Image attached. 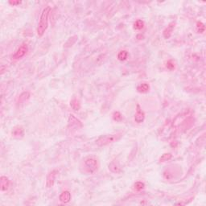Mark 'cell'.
Listing matches in <instances>:
<instances>
[{
    "label": "cell",
    "instance_id": "obj_14",
    "mask_svg": "<svg viewBox=\"0 0 206 206\" xmlns=\"http://www.w3.org/2000/svg\"><path fill=\"white\" fill-rule=\"evenodd\" d=\"M29 98H30V93L29 92H23L18 98L17 102L19 104H21V103L25 102L26 101H28Z\"/></svg>",
    "mask_w": 206,
    "mask_h": 206
},
{
    "label": "cell",
    "instance_id": "obj_16",
    "mask_svg": "<svg viewBox=\"0 0 206 206\" xmlns=\"http://www.w3.org/2000/svg\"><path fill=\"white\" fill-rule=\"evenodd\" d=\"M143 28H144V22H143V20H136L135 23H134V28L135 30H142Z\"/></svg>",
    "mask_w": 206,
    "mask_h": 206
},
{
    "label": "cell",
    "instance_id": "obj_2",
    "mask_svg": "<svg viewBox=\"0 0 206 206\" xmlns=\"http://www.w3.org/2000/svg\"><path fill=\"white\" fill-rule=\"evenodd\" d=\"M123 134L122 132L117 134H112V135H102L99 137L96 141V143L98 144L99 147H104L113 143L116 141H118L119 138L123 136Z\"/></svg>",
    "mask_w": 206,
    "mask_h": 206
},
{
    "label": "cell",
    "instance_id": "obj_10",
    "mask_svg": "<svg viewBox=\"0 0 206 206\" xmlns=\"http://www.w3.org/2000/svg\"><path fill=\"white\" fill-rule=\"evenodd\" d=\"M72 196L69 191H64L61 192V194L59 196V200L61 203L64 204H68L70 202Z\"/></svg>",
    "mask_w": 206,
    "mask_h": 206
},
{
    "label": "cell",
    "instance_id": "obj_4",
    "mask_svg": "<svg viewBox=\"0 0 206 206\" xmlns=\"http://www.w3.org/2000/svg\"><path fill=\"white\" fill-rule=\"evenodd\" d=\"M28 46L27 44H23L19 47L15 53L13 55V58L15 60H19V59H21L23 58L24 56L28 53Z\"/></svg>",
    "mask_w": 206,
    "mask_h": 206
},
{
    "label": "cell",
    "instance_id": "obj_22",
    "mask_svg": "<svg viewBox=\"0 0 206 206\" xmlns=\"http://www.w3.org/2000/svg\"><path fill=\"white\" fill-rule=\"evenodd\" d=\"M166 67L168 68L169 70H173L176 68V65H175V63H174L172 60H168L166 63Z\"/></svg>",
    "mask_w": 206,
    "mask_h": 206
},
{
    "label": "cell",
    "instance_id": "obj_21",
    "mask_svg": "<svg viewBox=\"0 0 206 206\" xmlns=\"http://www.w3.org/2000/svg\"><path fill=\"white\" fill-rule=\"evenodd\" d=\"M113 118L114 120L116 121V122H121L122 119H123V115L121 114L120 112L116 111V112H114V113L113 114Z\"/></svg>",
    "mask_w": 206,
    "mask_h": 206
},
{
    "label": "cell",
    "instance_id": "obj_13",
    "mask_svg": "<svg viewBox=\"0 0 206 206\" xmlns=\"http://www.w3.org/2000/svg\"><path fill=\"white\" fill-rule=\"evenodd\" d=\"M149 89H150V86H149V84L147 83H142L137 87V91H138V93H147L149 91Z\"/></svg>",
    "mask_w": 206,
    "mask_h": 206
},
{
    "label": "cell",
    "instance_id": "obj_15",
    "mask_svg": "<svg viewBox=\"0 0 206 206\" xmlns=\"http://www.w3.org/2000/svg\"><path fill=\"white\" fill-rule=\"evenodd\" d=\"M70 106L74 111H79L80 108V104L79 103V101L77 98H73L70 101Z\"/></svg>",
    "mask_w": 206,
    "mask_h": 206
},
{
    "label": "cell",
    "instance_id": "obj_11",
    "mask_svg": "<svg viewBox=\"0 0 206 206\" xmlns=\"http://www.w3.org/2000/svg\"><path fill=\"white\" fill-rule=\"evenodd\" d=\"M0 187H1V191L4 192L8 190L9 187H10V180L7 177V176H1V179H0Z\"/></svg>",
    "mask_w": 206,
    "mask_h": 206
},
{
    "label": "cell",
    "instance_id": "obj_20",
    "mask_svg": "<svg viewBox=\"0 0 206 206\" xmlns=\"http://www.w3.org/2000/svg\"><path fill=\"white\" fill-rule=\"evenodd\" d=\"M144 187H145V184L143 182H141V181H138V182H136L135 183V189L136 191L139 192L141 190H143L144 189Z\"/></svg>",
    "mask_w": 206,
    "mask_h": 206
},
{
    "label": "cell",
    "instance_id": "obj_3",
    "mask_svg": "<svg viewBox=\"0 0 206 206\" xmlns=\"http://www.w3.org/2000/svg\"><path fill=\"white\" fill-rule=\"evenodd\" d=\"M84 163H85V166L89 173L93 174L98 170V162L97 158H95L94 156H89L86 159H85Z\"/></svg>",
    "mask_w": 206,
    "mask_h": 206
},
{
    "label": "cell",
    "instance_id": "obj_8",
    "mask_svg": "<svg viewBox=\"0 0 206 206\" xmlns=\"http://www.w3.org/2000/svg\"><path fill=\"white\" fill-rule=\"evenodd\" d=\"M11 135L15 138H21L24 136V129L20 126H15L11 131Z\"/></svg>",
    "mask_w": 206,
    "mask_h": 206
},
{
    "label": "cell",
    "instance_id": "obj_18",
    "mask_svg": "<svg viewBox=\"0 0 206 206\" xmlns=\"http://www.w3.org/2000/svg\"><path fill=\"white\" fill-rule=\"evenodd\" d=\"M171 158H172V155L171 153H164L159 158V162H165V161L170 160Z\"/></svg>",
    "mask_w": 206,
    "mask_h": 206
},
{
    "label": "cell",
    "instance_id": "obj_1",
    "mask_svg": "<svg viewBox=\"0 0 206 206\" xmlns=\"http://www.w3.org/2000/svg\"><path fill=\"white\" fill-rule=\"evenodd\" d=\"M51 8L50 7H46L43 10L41 15H40V21L38 23L37 29H36V32H37L38 36H43L44 34L45 33L47 28L48 26V16L50 15Z\"/></svg>",
    "mask_w": 206,
    "mask_h": 206
},
{
    "label": "cell",
    "instance_id": "obj_12",
    "mask_svg": "<svg viewBox=\"0 0 206 206\" xmlns=\"http://www.w3.org/2000/svg\"><path fill=\"white\" fill-rule=\"evenodd\" d=\"M109 168L111 170L112 172L114 173H119L121 171V168L119 163L117 162V161H112L111 163V164L109 165Z\"/></svg>",
    "mask_w": 206,
    "mask_h": 206
},
{
    "label": "cell",
    "instance_id": "obj_19",
    "mask_svg": "<svg viewBox=\"0 0 206 206\" xmlns=\"http://www.w3.org/2000/svg\"><path fill=\"white\" fill-rule=\"evenodd\" d=\"M196 31L198 33H203L205 31V26L202 22H197L196 23Z\"/></svg>",
    "mask_w": 206,
    "mask_h": 206
},
{
    "label": "cell",
    "instance_id": "obj_7",
    "mask_svg": "<svg viewBox=\"0 0 206 206\" xmlns=\"http://www.w3.org/2000/svg\"><path fill=\"white\" fill-rule=\"evenodd\" d=\"M175 26H176V22H171L168 24V26L167 27L163 32V35L164 39H169L171 37V34L173 32L174 28H175Z\"/></svg>",
    "mask_w": 206,
    "mask_h": 206
},
{
    "label": "cell",
    "instance_id": "obj_9",
    "mask_svg": "<svg viewBox=\"0 0 206 206\" xmlns=\"http://www.w3.org/2000/svg\"><path fill=\"white\" fill-rule=\"evenodd\" d=\"M73 126L75 127H81L82 126V123L79 119L76 118L73 114H70L69 115V118H68V127L73 128Z\"/></svg>",
    "mask_w": 206,
    "mask_h": 206
},
{
    "label": "cell",
    "instance_id": "obj_23",
    "mask_svg": "<svg viewBox=\"0 0 206 206\" xmlns=\"http://www.w3.org/2000/svg\"><path fill=\"white\" fill-rule=\"evenodd\" d=\"M9 3H10L11 5L16 6V5H20V4H21L22 2H21V1H9Z\"/></svg>",
    "mask_w": 206,
    "mask_h": 206
},
{
    "label": "cell",
    "instance_id": "obj_5",
    "mask_svg": "<svg viewBox=\"0 0 206 206\" xmlns=\"http://www.w3.org/2000/svg\"><path fill=\"white\" fill-rule=\"evenodd\" d=\"M145 120V113L144 111L142 110L139 105L136 106V112L135 114V122L137 123H142Z\"/></svg>",
    "mask_w": 206,
    "mask_h": 206
},
{
    "label": "cell",
    "instance_id": "obj_17",
    "mask_svg": "<svg viewBox=\"0 0 206 206\" xmlns=\"http://www.w3.org/2000/svg\"><path fill=\"white\" fill-rule=\"evenodd\" d=\"M128 56V53L125 50L120 51L118 54V59L121 61H123V60H126V58Z\"/></svg>",
    "mask_w": 206,
    "mask_h": 206
},
{
    "label": "cell",
    "instance_id": "obj_6",
    "mask_svg": "<svg viewBox=\"0 0 206 206\" xmlns=\"http://www.w3.org/2000/svg\"><path fill=\"white\" fill-rule=\"evenodd\" d=\"M56 173H57V171H56V170H53V171H50V172L48 174L47 179H46V186H47V188H48V189H49V188H52V187H53V185H54Z\"/></svg>",
    "mask_w": 206,
    "mask_h": 206
}]
</instances>
